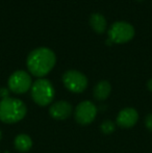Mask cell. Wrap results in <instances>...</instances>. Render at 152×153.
<instances>
[{
	"mask_svg": "<svg viewBox=\"0 0 152 153\" xmlns=\"http://www.w3.org/2000/svg\"><path fill=\"white\" fill-rule=\"evenodd\" d=\"M134 36V28L131 24L124 21L115 22L108 30V38L117 44H124L129 42Z\"/></svg>",
	"mask_w": 152,
	"mask_h": 153,
	"instance_id": "277c9868",
	"label": "cell"
},
{
	"mask_svg": "<svg viewBox=\"0 0 152 153\" xmlns=\"http://www.w3.org/2000/svg\"><path fill=\"white\" fill-rule=\"evenodd\" d=\"M56 62L55 54L47 47H40L28 54L26 65L28 71L36 77H44L50 72Z\"/></svg>",
	"mask_w": 152,
	"mask_h": 153,
	"instance_id": "6da1fadb",
	"label": "cell"
},
{
	"mask_svg": "<svg viewBox=\"0 0 152 153\" xmlns=\"http://www.w3.org/2000/svg\"><path fill=\"white\" fill-rule=\"evenodd\" d=\"M15 148L18 150L19 152L25 153L31 149L33 147V140L29 137L28 134H25V133H21L18 134L15 137Z\"/></svg>",
	"mask_w": 152,
	"mask_h": 153,
	"instance_id": "8fae6325",
	"label": "cell"
},
{
	"mask_svg": "<svg viewBox=\"0 0 152 153\" xmlns=\"http://www.w3.org/2000/svg\"><path fill=\"white\" fill-rule=\"evenodd\" d=\"M110 91H112V87H110V83L108 81H99L94 88V97H95L96 100L103 101L108 98Z\"/></svg>",
	"mask_w": 152,
	"mask_h": 153,
	"instance_id": "30bf717a",
	"label": "cell"
},
{
	"mask_svg": "<svg viewBox=\"0 0 152 153\" xmlns=\"http://www.w3.org/2000/svg\"><path fill=\"white\" fill-rule=\"evenodd\" d=\"M100 129H101L102 132L105 133V134H110V133H113L115 131L116 125L112 121H110V120H106V121H104L101 124Z\"/></svg>",
	"mask_w": 152,
	"mask_h": 153,
	"instance_id": "4fadbf2b",
	"label": "cell"
},
{
	"mask_svg": "<svg viewBox=\"0 0 152 153\" xmlns=\"http://www.w3.org/2000/svg\"><path fill=\"white\" fill-rule=\"evenodd\" d=\"M90 25L94 29V31H96L97 33H103L106 30V27H108L105 18L99 13H94V14L91 15Z\"/></svg>",
	"mask_w": 152,
	"mask_h": 153,
	"instance_id": "7c38bea8",
	"label": "cell"
},
{
	"mask_svg": "<svg viewBox=\"0 0 152 153\" xmlns=\"http://www.w3.org/2000/svg\"><path fill=\"white\" fill-rule=\"evenodd\" d=\"M31 98L40 106H46L52 102L55 91L52 83L45 78H39L31 85Z\"/></svg>",
	"mask_w": 152,
	"mask_h": 153,
	"instance_id": "3957f363",
	"label": "cell"
},
{
	"mask_svg": "<svg viewBox=\"0 0 152 153\" xmlns=\"http://www.w3.org/2000/svg\"><path fill=\"white\" fill-rule=\"evenodd\" d=\"M63 82L66 89L72 93H82L87 87V78L85 74L76 70L66 71L63 75Z\"/></svg>",
	"mask_w": 152,
	"mask_h": 153,
	"instance_id": "8992f818",
	"label": "cell"
},
{
	"mask_svg": "<svg viewBox=\"0 0 152 153\" xmlns=\"http://www.w3.org/2000/svg\"><path fill=\"white\" fill-rule=\"evenodd\" d=\"M72 111H73V107L69 102L61 100L51 104L49 108V115L55 120H65L71 116Z\"/></svg>",
	"mask_w": 152,
	"mask_h": 153,
	"instance_id": "ba28073f",
	"label": "cell"
},
{
	"mask_svg": "<svg viewBox=\"0 0 152 153\" xmlns=\"http://www.w3.org/2000/svg\"><path fill=\"white\" fill-rule=\"evenodd\" d=\"M8 89L15 94H24L31 89L33 85V80L31 77L26 71L18 70L14 72L10 76L7 81Z\"/></svg>",
	"mask_w": 152,
	"mask_h": 153,
	"instance_id": "5b68a950",
	"label": "cell"
},
{
	"mask_svg": "<svg viewBox=\"0 0 152 153\" xmlns=\"http://www.w3.org/2000/svg\"><path fill=\"white\" fill-rule=\"evenodd\" d=\"M96 116H97V107L93 102L89 100L79 103L74 111L76 122L81 125H87L92 123L95 120Z\"/></svg>",
	"mask_w": 152,
	"mask_h": 153,
	"instance_id": "52a82bcc",
	"label": "cell"
},
{
	"mask_svg": "<svg viewBox=\"0 0 152 153\" xmlns=\"http://www.w3.org/2000/svg\"><path fill=\"white\" fill-rule=\"evenodd\" d=\"M145 125H146L148 130L152 131V114H149V115L145 118Z\"/></svg>",
	"mask_w": 152,
	"mask_h": 153,
	"instance_id": "5bb4252c",
	"label": "cell"
},
{
	"mask_svg": "<svg viewBox=\"0 0 152 153\" xmlns=\"http://www.w3.org/2000/svg\"><path fill=\"white\" fill-rule=\"evenodd\" d=\"M147 88H148V90L150 92H152V78L149 79L148 82H147Z\"/></svg>",
	"mask_w": 152,
	"mask_h": 153,
	"instance_id": "2e32d148",
	"label": "cell"
},
{
	"mask_svg": "<svg viewBox=\"0 0 152 153\" xmlns=\"http://www.w3.org/2000/svg\"><path fill=\"white\" fill-rule=\"evenodd\" d=\"M1 139H2V132H1V130H0V141H1Z\"/></svg>",
	"mask_w": 152,
	"mask_h": 153,
	"instance_id": "e0dca14e",
	"label": "cell"
},
{
	"mask_svg": "<svg viewBox=\"0 0 152 153\" xmlns=\"http://www.w3.org/2000/svg\"><path fill=\"white\" fill-rule=\"evenodd\" d=\"M27 113V107L22 100L6 97L0 101V121L14 124L23 119Z\"/></svg>",
	"mask_w": 152,
	"mask_h": 153,
	"instance_id": "7a4b0ae2",
	"label": "cell"
},
{
	"mask_svg": "<svg viewBox=\"0 0 152 153\" xmlns=\"http://www.w3.org/2000/svg\"><path fill=\"white\" fill-rule=\"evenodd\" d=\"M139 120V114L132 107H126L120 111L117 116V124L122 128H131Z\"/></svg>",
	"mask_w": 152,
	"mask_h": 153,
	"instance_id": "9c48e42d",
	"label": "cell"
},
{
	"mask_svg": "<svg viewBox=\"0 0 152 153\" xmlns=\"http://www.w3.org/2000/svg\"><path fill=\"white\" fill-rule=\"evenodd\" d=\"M8 94H10L8 89H6V88H1V89H0V98L1 99L6 98V97H10Z\"/></svg>",
	"mask_w": 152,
	"mask_h": 153,
	"instance_id": "9a60e30c",
	"label": "cell"
}]
</instances>
